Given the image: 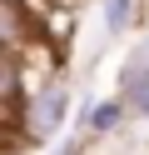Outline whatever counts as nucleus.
Segmentation results:
<instances>
[{
	"label": "nucleus",
	"mask_w": 149,
	"mask_h": 155,
	"mask_svg": "<svg viewBox=\"0 0 149 155\" xmlns=\"http://www.w3.org/2000/svg\"><path fill=\"white\" fill-rule=\"evenodd\" d=\"M79 150H85V140H79V135H70V140H65V145H55L50 155H79Z\"/></svg>",
	"instance_id": "5"
},
{
	"label": "nucleus",
	"mask_w": 149,
	"mask_h": 155,
	"mask_svg": "<svg viewBox=\"0 0 149 155\" xmlns=\"http://www.w3.org/2000/svg\"><path fill=\"white\" fill-rule=\"evenodd\" d=\"M124 115H129L124 95H114V100H99L95 110H89V130H95V135H109V130H119V125H124Z\"/></svg>",
	"instance_id": "3"
},
{
	"label": "nucleus",
	"mask_w": 149,
	"mask_h": 155,
	"mask_svg": "<svg viewBox=\"0 0 149 155\" xmlns=\"http://www.w3.org/2000/svg\"><path fill=\"white\" fill-rule=\"evenodd\" d=\"M124 95V105L139 115V120H149V80H139V85H129V90H119Z\"/></svg>",
	"instance_id": "4"
},
{
	"label": "nucleus",
	"mask_w": 149,
	"mask_h": 155,
	"mask_svg": "<svg viewBox=\"0 0 149 155\" xmlns=\"http://www.w3.org/2000/svg\"><path fill=\"white\" fill-rule=\"evenodd\" d=\"M70 85L60 80H45L30 90L25 100V135L30 140H50V135H60V125H70Z\"/></svg>",
	"instance_id": "1"
},
{
	"label": "nucleus",
	"mask_w": 149,
	"mask_h": 155,
	"mask_svg": "<svg viewBox=\"0 0 149 155\" xmlns=\"http://www.w3.org/2000/svg\"><path fill=\"white\" fill-rule=\"evenodd\" d=\"M99 15H104V35L109 40H119V35L134 30V0H104Z\"/></svg>",
	"instance_id": "2"
}]
</instances>
